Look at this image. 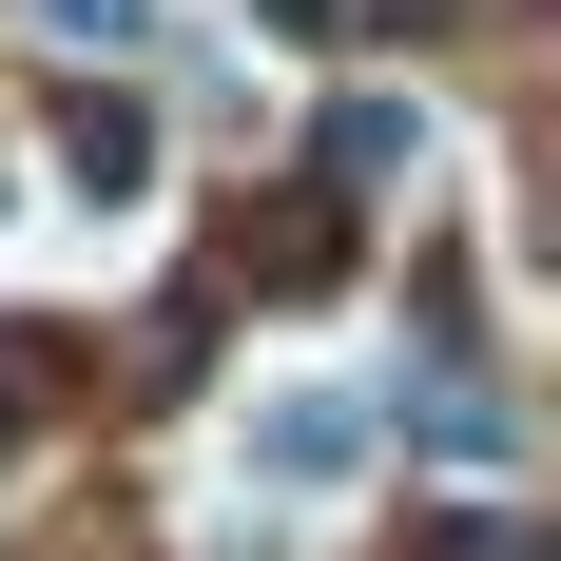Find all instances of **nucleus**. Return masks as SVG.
I'll use <instances>...</instances> for the list:
<instances>
[{
    "label": "nucleus",
    "instance_id": "1",
    "mask_svg": "<svg viewBox=\"0 0 561 561\" xmlns=\"http://www.w3.org/2000/svg\"><path fill=\"white\" fill-rule=\"evenodd\" d=\"M446 561H542V542H523V523H446Z\"/></svg>",
    "mask_w": 561,
    "mask_h": 561
},
{
    "label": "nucleus",
    "instance_id": "2",
    "mask_svg": "<svg viewBox=\"0 0 561 561\" xmlns=\"http://www.w3.org/2000/svg\"><path fill=\"white\" fill-rule=\"evenodd\" d=\"M0 426H20V388H0Z\"/></svg>",
    "mask_w": 561,
    "mask_h": 561
}]
</instances>
